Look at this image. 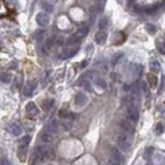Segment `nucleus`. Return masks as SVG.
<instances>
[{
	"label": "nucleus",
	"mask_w": 165,
	"mask_h": 165,
	"mask_svg": "<svg viewBox=\"0 0 165 165\" xmlns=\"http://www.w3.org/2000/svg\"><path fill=\"white\" fill-rule=\"evenodd\" d=\"M54 157V152L47 146H39V147H36L35 150V154H33V160L35 162H40L43 160H51Z\"/></svg>",
	"instance_id": "nucleus-1"
},
{
	"label": "nucleus",
	"mask_w": 165,
	"mask_h": 165,
	"mask_svg": "<svg viewBox=\"0 0 165 165\" xmlns=\"http://www.w3.org/2000/svg\"><path fill=\"white\" fill-rule=\"evenodd\" d=\"M117 145L118 147H120L123 152H128V150L131 149L132 146V138L130 134H127V132H121V134L117 135Z\"/></svg>",
	"instance_id": "nucleus-2"
},
{
	"label": "nucleus",
	"mask_w": 165,
	"mask_h": 165,
	"mask_svg": "<svg viewBox=\"0 0 165 165\" xmlns=\"http://www.w3.org/2000/svg\"><path fill=\"white\" fill-rule=\"evenodd\" d=\"M110 162L112 164H124V156L121 154V152L118 149H113L112 152H110Z\"/></svg>",
	"instance_id": "nucleus-3"
},
{
	"label": "nucleus",
	"mask_w": 165,
	"mask_h": 165,
	"mask_svg": "<svg viewBox=\"0 0 165 165\" xmlns=\"http://www.w3.org/2000/svg\"><path fill=\"white\" fill-rule=\"evenodd\" d=\"M127 118H128V120H131V121H134V123H136L138 118H139L138 107H136L135 105H132V103L128 106V109H127Z\"/></svg>",
	"instance_id": "nucleus-4"
},
{
	"label": "nucleus",
	"mask_w": 165,
	"mask_h": 165,
	"mask_svg": "<svg viewBox=\"0 0 165 165\" xmlns=\"http://www.w3.org/2000/svg\"><path fill=\"white\" fill-rule=\"evenodd\" d=\"M121 131H124V132H127V134H130V135H134V132H135V127H134V121H131V120H124V121H121Z\"/></svg>",
	"instance_id": "nucleus-5"
},
{
	"label": "nucleus",
	"mask_w": 165,
	"mask_h": 165,
	"mask_svg": "<svg viewBox=\"0 0 165 165\" xmlns=\"http://www.w3.org/2000/svg\"><path fill=\"white\" fill-rule=\"evenodd\" d=\"M36 21H37V24L40 25V26H47V25L50 24V15H48V13H45V11H43V13H39L37 14V17H36Z\"/></svg>",
	"instance_id": "nucleus-6"
},
{
	"label": "nucleus",
	"mask_w": 165,
	"mask_h": 165,
	"mask_svg": "<svg viewBox=\"0 0 165 165\" xmlns=\"http://www.w3.org/2000/svg\"><path fill=\"white\" fill-rule=\"evenodd\" d=\"M7 131H8L13 136H19L21 134H22V127H21L19 124H17V123H13V124H10L8 127H7Z\"/></svg>",
	"instance_id": "nucleus-7"
},
{
	"label": "nucleus",
	"mask_w": 165,
	"mask_h": 165,
	"mask_svg": "<svg viewBox=\"0 0 165 165\" xmlns=\"http://www.w3.org/2000/svg\"><path fill=\"white\" fill-rule=\"evenodd\" d=\"M36 87H37L36 81H29V82H26V85L24 87V95H25V96H30V95H33V92H35Z\"/></svg>",
	"instance_id": "nucleus-8"
},
{
	"label": "nucleus",
	"mask_w": 165,
	"mask_h": 165,
	"mask_svg": "<svg viewBox=\"0 0 165 165\" xmlns=\"http://www.w3.org/2000/svg\"><path fill=\"white\" fill-rule=\"evenodd\" d=\"M74 102H76L77 106H85L88 103V96L87 94H84V92H78L76 95V99H74Z\"/></svg>",
	"instance_id": "nucleus-9"
},
{
	"label": "nucleus",
	"mask_w": 165,
	"mask_h": 165,
	"mask_svg": "<svg viewBox=\"0 0 165 165\" xmlns=\"http://www.w3.org/2000/svg\"><path fill=\"white\" fill-rule=\"evenodd\" d=\"M37 113H39V109H37V106H36V103H33V102L28 103V105H26V114H28V116L36 117V116H37Z\"/></svg>",
	"instance_id": "nucleus-10"
},
{
	"label": "nucleus",
	"mask_w": 165,
	"mask_h": 165,
	"mask_svg": "<svg viewBox=\"0 0 165 165\" xmlns=\"http://www.w3.org/2000/svg\"><path fill=\"white\" fill-rule=\"evenodd\" d=\"M106 39H107V35L103 29H100L99 32H96L95 33V43L96 44H105Z\"/></svg>",
	"instance_id": "nucleus-11"
},
{
	"label": "nucleus",
	"mask_w": 165,
	"mask_h": 165,
	"mask_svg": "<svg viewBox=\"0 0 165 165\" xmlns=\"http://www.w3.org/2000/svg\"><path fill=\"white\" fill-rule=\"evenodd\" d=\"M73 118H74L73 114H67V116L62 117V125L65 130H70L72 124H73Z\"/></svg>",
	"instance_id": "nucleus-12"
},
{
	"label": "nucleus",
	"mask_w": 165,
	"mask_h": 165,
	"mask_svg": "<svg viewBox=\"0 0 165 165\" xmlns=\"http://www.w3.org/2000/svg\"><path fill=\"white\" fill-rule=\"evenodd\" d=\"M52 132H50L48 130H44V131H41L40 132V141L41 142H44V143H50L51 142V139H52Z\"/></svg>",
	"instance_id": "nucleus-13"
},
{
	"label": "nucleus",
	"mask_w": 165,
	"mask_h": 165,
	"mask_svg": "<svg viewBox=\"0 0 165 165\" xmlns=\"http://www.w3.org/2000/svg\"><path fill=\"white\" fill-rule=\"evenodd\" d=\"M47 130H48L50 132H52L54 135H55V134H58V131H59V124H58V121H56V120H52L51 123L48 124Z\"/></svg>",
	"instance_id": "nucleus-14"
},
{
	"label": "nucleus",
	"mask_w": 165,
	"mask_h": 165,
	"mask_svg": "<svg viewBox=\"0 0 165 165\" xmlns=\"http://www.w3.org/2000/svg\"><path fill=\"white\" fill-rule=\"evenodd\" d=\"M11 80H13V74L10 73V72H3V73L0 74V81L4 82V84L11 82Z\"/></svg>",
	"instance_id": "nucleus-15"
},
{
	"label": "nucleus",
	"mask_w": 165,
	"mask_h": 165,
	"mask_svg": "<svg viewBox=\"0 0 165 165\" xmlns=\"http://www.w3.org/2000/svg\"><path fill=\"white\" fill-rule=\"evenodd\" d=\"M94 84H95L98 88H100V89H106V88H107L106 81L103 80L102 77H95V78H94Z\"/></svg>",
	"instance_id": "nucleus-16"
},
{
	"label": "nucleus",
	"mask_w": 165,
	"mask_h": 165,
	"mask_svg": "<svg viewBox=\"0 0 165 165\" xmlns=\"http://www.w3.org/2000/svg\"><path fill=\"white\" fill-rule=\"evenodd\" d=\"M54 103H55V100L54 99H45L43 100V109L45 110V112H48V110H51L54 107Z\"/></svg>",
	"instance_id": "nucleus-17"
},
{
	"label": "nucleus",
	"mask_w": 165,
	"mask_h": 165,
	"mask_svg": "<svg viewBox=\"0 0 165 165\" xmlns=\"http://www.w3.org/2000/svg\"><path fill=\"white\" fill-rule=\"evenodd\" d=\"M160 63L157 62V61H152V62H150V70L153 72V73H158L160 72Z\"/></svg>",
	"instance_id": "nucleus-18"
},
{
	"label": "nucleus",
	"mask_w": 165,
	"mask_h": 165,
	"mask_svg": "<svg viewBox=\"0 0 165 165\" xmlns=\"http://www.w3.org/2000/svg\"><path fill=\"white\" fill-rule=\"evenodd\" d=\"M147 80H149V82H150V87H157V82H158V80H157L156 74H149Z\"/></svg>",
	"instance_id": "nucleus-19"
},
{
	"label": "nucleus",
	"mask_w": 165,
	"mask_h": 165,
	"mask_svg": "<svg viewBox=\"0 0 165 165\" xmlns=\"http://www.w3.org/2000/svg\"><path fill=\"white\" fill-rule=\"evenodd\" d=\"M146 30H147V33H150V35H156L157 33V28L154 26L153 24H146Z\"/></svg>",
	"instance_id": "nucleus-20"
},
{
	"label": "nucleus",
	"mask_w": 165,
	"mask_h": 165,
	"mask_svg": "<svg viewBox=\"0 0 165 165\" xmlns=\"http://www.w3.org/2000/svg\"><path fill=\"white\" fill-rule=\"evenodd\" d=\"M87 33H88V28H80V29L77 30V33H76V36H78V37H84V36H87Z\"/></svg>",
	"instance_id": "nucleus-21"
},
{
	"label": "nucleus",
	"mask_w": 165,
	"mask_h": 165,
	"mask_svg": "<svg viewBox=\"0 0 165 165\" xmlns=\"http://www.w3.org/2000/svg\"><path fill=\"white\" fill-rule=\"evenodd\" d=\"M19 143L21 145H24V146H28L30 143V136H22V138H21V141H19Z\"/></svg>",
	"instance_id": "nucleus-22"
},
{
	"label": "nucleus",
	"mask_w": 165,
	"mask_h": 165,
	"mask_svg": "<svg viewBox=\"0 0 165 165\" xmlns=\"http://www.w3.org/2000/svg\"><path fill=\"white\" fill-rule=\"evenodd\" d=\"M141 87H142L143 95H149V94H150V92H149V84H147V82H142Z\"/></svg>",
	"instance_id": "nucleus-23"
},
{
	"label": "nucleus",
	"mask_w": 165,
	"mask_h": 165,
	"mask_svg": "<svg viewBox=\"0 0 165 165\" xmlns=\"http://www.w3.org/2000/svg\"><path fill=\"white\" fill-rule=\"evenodd\" d=\"M55 44H58V45L65 44V37H62V36H58V37H55Z\"/></svg>",
	"instance_id": "nucleus-24"
},
{
	"label": "nucleus",
	"mask_w": 165,
	"mask_h": 165,
	"mask_svg": "<svg viewBox=\"0 0 165 165\" xmlns=\"http://www.w3.org/2000/svg\"><path fill=\"white\" fill-rule=\"evenodd\" d=\"M107 24H109V21H107L106 18H103V19L100 21V24H99V28H100V29H103V30H105V28L107 26Z\"/></svg>",
	"instance_id": "nucleus-25"
},
{
	"label": "nucleus",
	"mask_w": 165,
	"mask_h": 165,
	"mask_svg": "<svg viewBox=\"0 0 165 165\" xmlns=\"http://www.w3.org/2000/svg\"><path fill=\"white\" fill-rule=\"evenodd\" d=\"M43 7H44V10H45L47 13H51L52 10H54V7H52L51 4H48V3H44V4H43Z\"/></svg>",
	"instance_id": "nucleus-26"
},
{
	"label": "nucleus",
	"mask_w": 165,
	"mask_h": 165,
	"mask_svg": "<svg viewBox=\"0 0 165 165\" xmlns=\"http://www.w3.org/2000/svg\"><path fill=\"white\" fill-rule=\"evenodd\" d=\"M162 131H164V128H162V124H157L156 134H157V135H160V134H162Z\"/></svg>",
	"instance_id": "nucleus-27"
},
{
	"label": "nucleus",
	"mask_w": 165,
	"mask_h": 165,
	"mask_svg": "<svg viewBox=\"0 0 165 165\" xmlns=\"http://www.w3.org/2000/svg\"><path fill=\"white\" fill-rule=\"evenodd\" d=\"M158 50H160L161 54H164V55H165V44H164V43H158Z\"/></svg>",
	"instance_id": "nucleus-28"
},
{
	"label": "nucleus",
	"mask_w": 165,
	"mask_h": 165,
	"mask_svg": "<svg viewBox=\"0 0 165 165\" xmlns=\"http://www.w3.org/2000/svg\"><path fill=\"white\" fill-rule=\"evenodd\" d=\"M103 3H105V0H98V10H99V11H100V10H102V4H103Z\"/></svg>",
	"instance_id": "nucleus-29"
}]
</instances>
